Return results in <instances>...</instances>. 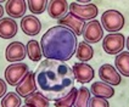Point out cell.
<instances>
[{
	"instance_id": "6da1fadb",
	"label": "cell",
	"mask_w": 129,
	"mask_h": 107,
	"mask_svg": "<svg viewBox=\"0 0 129 107\" xmlns=\"http://www.w3.org/2000/svg\"><path fill=\"white\" fill-rule=\"evenodd\" d=\"M34 76L37 86L48 101L60 100L74 88L73 71L62 61L45 60L39 64Z\"/></svg>"
},
{
	"instance_id": "7a4b0ae2",
	"label": "cell",
	"mask_w": 129,
	"mask_h": 107,
	"mask_svg": "<svg viewBox=\"0 0 129 107\" xmlns=\"http://www.w3.org/2000/svg\"><path fill=\"white\" fill-rule=\"evenodd\" d=\"M42 52L48 60L68 61L77 51V35L63 26L51 27L40 40Z\"/></svg>"
},
{
	"instance_id": "3957f363",
	"label": "cell",
	"mask_w": 129,
	"mask_h": 107,
	"mask_svg": "<svg viewBox=\"0 0 129 107\" xmlns=\"http://www.w3.org/2000/svg\"><path fill=\"white\" fill-rule=\"evenodd\" d=\"M101 23L107 32H117L124 26V17L117 10H107L101 16Z\"/></svg>"
},
{
	"instance_id": "277c9868",
	"label": "cell",
	"mask_w": 129,
	"mask_h": 107,
	"mask_svg": "<svg viewBox=\"0 0 129 107\" xmlns=\"http://www.w3.org/2000/svg\"><path fill=\"white\" fill-rule=\"evenodd\" d=\"M124 45H125L124 35L121 33H113V34H108L104 38L102 49L108 55H116V54H119L124 49Z\"/></svg>"
},
{
	"instance_id": "5b68a950",
	"label": "cell",
	"mask_w": 129,
	"mask_h": 107,
	"mask_svg": "<svg viewBox=\"0 0 129 107\" xmlns=\"http://www.w3.org/2000/svg\"><path fill=\"white\" fill-rule=\"evenodd\" d=\"M28 72V66L26 63H22V62L12 63L7 66L5 69V79L9 85L16 86Z\"/></svg>"
},
{
	"instance_id": "8992f818",
	"label": "cell",
	"mask_w": 129,
	"mask_h": 107,
	"mask_svg": "<svg viewBox=\"0 0 129 107\" xmlns=\"http://www.w3.org/2000/svg\"><path fill=\"white\" fill-rule=\"evenodd\" d=\"M70 14L76 16L77 18L85 21V20H95V17L98 16V7L94 4H77V3H72L70 5Z\"/></svg>"
},
{
	"instance_id": "52a82bcc",
	"label": "cell",
	"mask_w": 129,
	"mask_h": 107,
	"mask_svg": "<svg viewBox=\"0 0 129 107\" xmlns=\"http://www.w3.org/2000/svg\"><path fill=\"white\" fill-rule=\"evenodd\" d=\"M38 86L36 83V76L34 72H28L22 80L16 85V94L20 97H28L29 95H32L33 93H36Z\"/></svg>"
},
{
	"instance_id": "ba28073f",
	"label": "cell",
	"mask_w": 129,
	"mask_h": 107,
	"mask_svg": "<svg viewBox=\"0 0 129 107\" xmlns=\"http://www.w3.org/2000/svg\"><path fill=\"white\" fill-rule=\"evenodd\" d=\"M83 37L85 43H99L104 37V29L101 27V23L96 20L88 22L83 30Z\"/></svg>"
},
{
	"instance_id": "9c48e42d",
	"label": "cell",
	"mask_w": 129,
	"mask_h": 107,
	"mask_svg": "<svg viewBox=\"0 0 129 107\" xmlns=\"http://www.w3.org/2000/svg\"><path fill=\"white\" fill-rule=\"evenodd\" d=\"M26 46L24 44L21 42H14V43L9 44V46L6 48L5 51V57L9 62H18L22 61L26 57Z\"/></svg>"
},
{
	"instance_id": "30bf717a",
	"label": "cell",
	"mask_w": 129,
	"mask_h": 107,
	"mask_svg": "<svg viewBox=\"0 0 129 107\" xmlns=\"http://www.w3.org/2000/svg\"><path fill=\"white\" fill-rule=\"evenodd\" d=\"M57 22H58V26H63L66 28H68L76 35H82L83 30H84V27H85L84 21L77 18L76 16H73L72 14H67L61 20H57Z\"/></svg>"
},
{
	"instance_id": "8fae6325",
	"label": "cell",
	"mask_w": 129,
	"mask_h": 107,
	"mask_svg": "<svg viewBox=\"0 0 129 107\" xmlns=\"http://www.w3.org/2000/svg\"><path fill=\"white\" fill-rule=\"evenodd\" d=\"M72 71H73L74 78L77 79V82L82 84L89 83L94 78V69L86 63H80V62L74 63Z\"/></svg>"
},
{
	"instance_id": "7c38bea8",
	"label": "cell",
	"mask_w": 129,
	"mask_h": 107,
	"mask_svg": "<svg viewBox=\"0 0 129 107\" xmlns=\"http://www.w3.org/2000/svg\"><path fill=\"white\" fill-rule=\"evenodd\" d=\"M70 11V5L66 0H51L48 4L49 16L55 20H61Z\"/></svg>"
},
{
	"instance_id": "4fadbf2b",
	"label": "cell",
	"mask_w": 129,
	"mask_h": 107,
	"mask_svg": "<svg viewBox=\"0 0 129 107\" xmlns=\"http://www.w3.org/2000/svg\"><path fill=\"white\" fill-rule=\"evenodd\" d=\"M99 76L104 82H106L111 85H119L122 80L119 73L111 64H102L99 69Z\"/></svg>"
},
{
	"instance_id": "5bb4252c",
	"label": "cell",
	"mask_w": 129,
	"mask_h": 107,
	"mask_svg": "<svg viewBox=\"0 0 129 107\" xmlns=\"http://www.w3.org/2000/svg\"><path fill=\"white\" fill-rule=\"evenodd\" d=\"M21 28L27 35H37L42 29V23L36 16L28 15L21 20Z\"/></svg>"
},
{
	"instance_id": "9a60e30c",
	"label": "cell",
	"mask_w": 129,
	"mask_h": 107,
	"mask_svg": "<svg viewBox=\"0 0 129 107\" xmlns=\"http://www.w3.org/2000/svg\"><path fill=\"white\" fill-rule=\"evenodd\" d=\"M17 23L12 18H1L0 20V38L11 39L17 34Z\"/></svg>"
},
{
	"instance_id": "2e32d148",
	"label": "cell",
	"mask_w": 129,
	"mask_h": 107,
	"mask_svg": "<svg viewBox=\"0 0 129 107\" xmlns=\"http://www.w3.org/2000/svg\"><path fill=\"white\" fill-rule=\"evenodd\" d=\"M6 14L12 18H21L26 14L24 0H10L6 3Z\"/></svg>"
},
{
	"instance_id": "e0dca14e",
	"label": "cell",
	"mask_w": 129,
	"mask_h": 107,
	"mask_svg": "<svg viewBox=\"0 0 129 107\" xmlns=\"http://www.w3.org/2000/svg\"><path fill=\"white\" fill-rule=\"evenodd\" d=\"M90 93L94 96L102 97V99H110L115 95V89L104 82H95L90 86Z\"/></svg>"
},
{
	"instance_id": "ac0fdd59",
	"label": "cell",
	"mask_w": 129,
	"mask_h": 107,
	"mask_svg": "<svg viewBox=\"0 0 129 107\" xmlns=\"http://www.w3.org/2000/svg\"><path fill=\"white\" fill-rule=\"evenodd\" d=\"M116 68L118 72L124 76V77H129V52L128 51H123L121 54H118L115 60Z\"/></svg>"
},
{
	"instance_id": "d6986e66",
	"label": "cell",
	"mask_w": 129,
	"mask_h": 107,
	"mask_svg": "<svg viewBox=\"0 0 129 107\" xmlns=\"http://www.w3.org/2000/svg\"><path fill=\"white\" fill-rule=\"evenodd\" d=\"M76 56L78 60L83 61V62H86L89 60H91L94 56V50L93 48L89 45L88 43L83 42V43H79L78 46H77V51H76Z\"/></svg>"
},
{
	"instance_id": "ffe728a7",
	"label": "cell",
	"mask_w": 129,
	"mask_h": 107,
	"mask_svg": "<svg viewBox=\"0 0 129 107\" xmlns=\"http://www.w3.org/2000/svg\"><path fill=\"white\" fill-rule=\"evenodd\" d=\"M26 105L32 107H49V101L45 99L42 93H33L29 95L28 97H26Z\"/></svg>"
},
{
	"instance_id": "44dd1931",
	"label": "cell",
	"mask_w": 129,
	"mask_h": 107,
	"mask_svg": "<svg viewBox=\"0 0 129 107\" xmlns=\"http://www.w3.org/2000/svg\"><path fill=\"white\" fill-rule=\"evenodd\" d=\"M26 49H27V55L32 61H39L42 58V55H43V52L40 50L42 48L39 46V43L37 40H29Z\"/></svg>"
},
{
	"instance_id": "7402d4cb",
	"label": "cell",
	"mask_w": 129,
	"mask_h": 107,
	"mask_svg": "<svg viewBox=\"0 0 129 107\" xmlns=\"http://www.w3.org/2000/svg\"><path fill=\"white\" fill-rule=\"evenodd\" d=\"M77 95H78V90L76 88H73L64 97L55 101V107H72L76 102Z\"/></svg>"
},
{
	"instance_id": "603a6c76",
	"label": "cell",
	"mask_w": 129,
	"mask_h": 107,
	"mask_svg": "<svg viewBox=\"0 0 129 107\" xmlns=\"http://www.w3.org/2000/svg\"><path fill=\"white\" fill-rule=\"evenodd\" d=\"M89 100H90V91L83 86L78 89V95L74 102V107H89Z\"/></svg>"
},
{
	"instance_id": "cb8c5ba5",
	"label": "cell",
	"mask_w": 129,
	"mask_h": 107,
	"mask_svg": "<svg viewBox=\"0 0 129 107\" xmlns=\"http://www.w3.org/2000/svg\"><path fill=\"white\" fill-rule=\"evenodd\" d=\"M20 106H21V99L16 93H7L1 100V107H20Z\"/></svg>"
},
{
	"instance_id": "d4e9b609",
	"label": "cell",
	"mask_w": 129,
	"mask_h": 107,
	"mask_svg": "<svg viewBox=\"0 0 129 107\" xmlns=\"http://www.w3.org/2000/svg\"><path fill=\"white\" fill-rule=\"evenodd\" d=\"M28 9L29 11H32L33 14L39 15L43 14L45 9L48 7V1L46 0H28Z\"/></svg>"
},
{
	"instance_id": "484cf974",
	"label": "cell",
	"mask_w": 129,
	"mask_h": 107,
	"mask_svg": "<svg viewBox=\"0 0 129 107\" xmlns=\"http://www.w3.org/2000/svg\"><path fill=\"white\" fill-rule=\"evenodd\" d=\"M89 107H108V102L106 99L94 96L89 100Z\"/></svg>"
},
{
	"instance_id": "4316f807",
	"label": "cell",
	"mask_w": 129,
	"mask_h": 107,
	"mask_svg": "<svg viewBox=\"0 0 129 107\" xmlns=\"http://www.w3.org/2000/svg\"><path fill=\"white\" fill-rule=\"evenodd\" d=\"M5 93H6V83L3 79H0V97H3Z\"/></svg>"
},
{
	"instance_id": "83f0119b",
	"label": "cell",
	"mask_w": 129,
	"mask_h": 107,
	"mask_svg": "<svg viewBox=\"0 0 129 107\" xmlns=\"http://www.w3.org/2000/svg\"><path fill=\"white\" fill-rule=\"evenodd\" d=\"M3 15H4V9H3V6L0 5V20L3 18Z\"/></svg>"
},
{
	"instance_id": "f1b7e54d",
	"label": "cell",
	"mask_w": 129,
	"mask_h": 107,
	"mask_svg": "<svg viewBox=\"0 0 129 107\" xmlns=\"http://www.w3.org/2000/svg\"><path fill=\"white\" fill-rule=\"evenodd\" d=\"M127 49L129 50V37H128V39H127Z\"/></svg>"
},
{
	"instance_id": "f546056e",
	"label": "cell",
	"mask_w": 129,
	"mask_h": 107,
	"mask_svg": "<svg viewBox=\"0 0 129 107\" xmlns=\"http://www.w3.org/2000/svg\"><path fill=\"white\" fill-rule=\"evenodd\" d=\"M23 107H32V106H28V105H24V106Z\"/></svg>"
}]
</instances>
